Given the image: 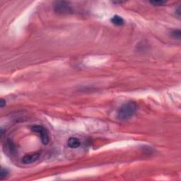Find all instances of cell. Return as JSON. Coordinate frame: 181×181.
<instances>
[{
	"label": "cell",
	"instance_id": "277c9868",
	"mask_svg": "<svg viewBox=\"0 0 181 181\" xmlns=\"http://www.w3.org/2000/svg\"><path fill=\"white\" fill-rule=\"evenodd\" d=\"M41 155V153L40 151L30 153V154H27L23 157L22 163L23 164H30L35 163L36 161L38 160Z\"/></svg>",
	"mask_w": 181,
	"mask_h": 181
},
{
	"label": "cell",
	"instance_id": "ba28073f",
	"mask_svg": "<svg viewBox=\"0 0 181 181\" xmlns=\"http://www.w3.org/2000/svg\"><path fill=\"white\" fill-rule=\"evenodd\" d=\"M180 35H181V33H180V30L179 29L173 30V31H172V33H171V35L173 36V37L175 39L180 40Z\"/></svg>",
	"mask_w": 181,
	"mask_h": 181
},
{
	"label": "cell",
	"instance_id": "52a82bcc",
	"mask_svg": "<svg viewBox=\"0 0 181 181\" xmlns=\"http://www.w3.org/2000/svg\"><path fill=\"white\" fill-rule=\"evenodd\" d=\"M9 175V171L6 168H1V173H0V178H1V180H3L5 178H7Z\"/></svg>",
	"mask_w": 181,
	"mask_h": 181
},
{
	"label": "cell",
	"instance_id": "8fae6325",
	"mask_svg": "<svg viewBox=\"0 0 181 181\" xmlns=\"http://www.w3.org/2000/svg\"><path fill=\"white\" fill-rule=\"evenodd\" d=\"M5 104H6V101L4 100V99L1 98V101H0V106H1V108H3V107L4 106Z\"/></svg>",
	"mask_w": 181,
	"mask_h": 181
},
{
	"label": "cell",
	"instance_id": "7a4b0ae2",
	"mask_svg": "<svg viewBox=\"0 0 181 181\" xmlns=\"http://www.w3.org/2000/svg\"><path fill=\"white\" fill-rule=\"evenodd\" d=\"M30 130L38 134L43 144H48L50 141L48 132L45 127L41 125H33L30 127Z\"/></svg>",
	"mask_w": 181,
	"mask_h": 181
},
{
	"label": "cell",
	"instance_id": "5b68a950",
	"mask_svg": "<svg viewBox=\"0 0 181 181\" xmlns=\"http://www.w3.org/2000/svg\"><path fill=\"white\" fill-rule=\"evenodd\" d=\"M67 145L69 147L72 148V149H76V148L79 147L81 146V142L77 137H71V138L69 139Z\"/></svg>",
	"mask_w": 181,
	"mask_h": 181
},
{
	"label": "cell",
	"instance_id": "30bf717a",
	"mask_svg": "<svg viewBox=\"0 0 181 181\" xmlns=\"http://www.w3.org/2000/svg\"><path fill=\"white\" fill-rule=\"evenodd\" d=\"M151 4L155 5V6H163V5L166 4V1H150Z\"/></svg>",
	"mask_w": 181,
	"mask_h": 181
},
{
	"label": "cell",
	"instance_id": "6da1fadb",
	"mask_svg": "<svg viewBox=\"0 0 181 181\" xmlns=\"http://www.w3.org/2000/svg\"><path fill=\"white\" fill-rule=\"evenodd\" d=\"M137 106L133 101H129L120 107L117 113V118L120 120H127L137 113Z\"/></svg>",
	"mask_w": 181,
	"mask_h": 181
},
{
	"label": "cell",
	"instance_id": "3957f363",
	"mask_svg": "<svg viewBox=\"0 0 181 181\" xmlns=\"http://www.w3.org/2000/svg\"><path fill=\"white\" fill-rule=\"evenodd\" d=\"M54 9L57 13L70 14L72 12V8L67 1H56L54 4Z\"/></svg>",
	"mask_w": 181,
	"mask_h": 181
},
{
	"label": "cell",
	"instance_id": "8992f818",
	"mask_svg": "<svg viewBox=\"0 0 181 181\" xmlns=\"http://www.w3.org/2000/svg\"><path fill=\"white\" fill-rule=\"evenodd\" d=\"M110 21L113 23V24L116 25V26H122L125 23L124 19L122 17L118 15H115L110 19Z\"/></svg>",
	"mask_w": 181,
	"mask_h": 181
},
{
	"label": "cell",
	"instance_id": "9c48e42d",
	"mask_svg": "<svg viewBox=\"0 0 181 181\" xmlns=\"http://www.w3.org/2000/svg\"><path fill=\"white\" fill-rule=\"evenodd\" d=\"M7 148H8L9 149V151L11 152V153H13V152H14L15 151V149H16V148H15V146H14V144H13V142H7Z\"/></svg>",
	"mask_w": 181,
	"mask_h": 181
}]
</instances>
